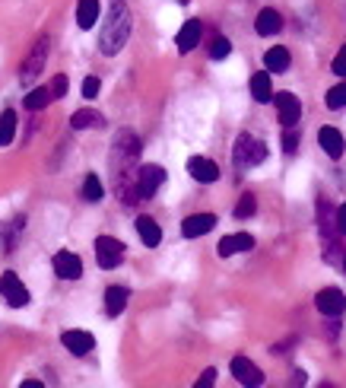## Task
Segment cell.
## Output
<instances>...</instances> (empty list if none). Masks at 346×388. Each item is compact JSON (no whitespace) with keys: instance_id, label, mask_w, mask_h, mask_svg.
Listing matches in <instances>:
<instances>
[{"instance_id":"obj_17","label":"cell","mask_w":346,"mask_h":388,"mask_svg":"<svg viewBox=\"0 0 346 388\" xmlns=\"http://www.w3.org/2000/svg\"><path fill=\"white\" fill-rule=\"evenodd\" d=\"M254 29H258V35H276L283 29V16L276 10H260L258 19H254Z\"/></svg>"},{"instance_id":"obj_39","label":"cell","mask_w":346,"mask_h":388,"mask_svg":"<svg viewBox=\"0 0 346 388\" xmlns=\"http://www.w3.org/2000/svg\"><path fill=\"white\" fill-rule=\"evenodd\" d=\"M178 3H188V0H178Z\"/></svg>"},{"instance_id":"obj_20","label":"cell","mask_w":346,"mask_h":388,"mask_svg":"<svg viewBox=\"0 0 346 388\" xmlns=\"http://www.w3.org/2000/svg\"><path fill=\"white\" fill-rule=\"evenodd\" d=\"M137 232H140L143 246H150V248H156L159 242H162V230H159V223L153 220V216H140V220H137Z\"/></svg>"},{"instance_id":"obj_23","label":"cell","mask_w":346,"mask_h":388,"mask_svg":"<svg viewBox=\"0 0 346 388\" xmlns=\"http://www.w3.org/2000/svg\"><path fill=\"white\" fill-rule=\"evenodd\" d=\"M70 124L77 127V131H86V127H102L105 118L99 115V111H93V109H79V111H73Z\"/></svg>"},{"instance_id":"obj_3","label":"cell","mask_w":346,"mask_h":388,"mask_svg":"<svg viewBox=\"0 0 346 388\" xmlns=\"http://www.w3.org/2000/svg\"><path fill=\"white\" fill-rule=\"evenodd\" d=\"M318 230H321V236H324V246H327V258L334 261V248H337V236H340V230H337V210H334L327 201H318Z\"/></svg>"},{"instance_id":"obj_15","label":"cell","mask_w":346,"mask_h":388,"mask_svg":"<svg viewBox=\"0 0 346 388\" xmlns=\"http://www.w3.org/2000/svg\"><path fill=\"white\" fill-rule=\"evenodd\" d=\"M213 226H216V216L213 214H194L181 223V232L188 239H197V236H204V232H210Z\"/></svg>"},{"instance_id":"obj_16","label":"cell","mask_w":346,"mask_h":388,"mask_svg":"<svg viewBox=\"0 0 346 388\" xmlns=\"http://www.w3.org/2000/svg\"><path fill=\"white\" fill-rule=\"evenodd\" d=\"M321 147H324V153H327L331 159H340L343 156V150H346L343 134H340L337 127H321Z\"/></svg>"},{"instance_id":"obj_25","label":"cell","mask_w":346,"mask_h":388,"mask_svg":"<svg viewBox=\"0 0 346 388\" xmlns=\"http://www.w3.org/2000/svg\"><path fill=\"white\" fill-rule=\"evenodd\" d=\"M13 134H16V115L13 111H3L0 115V147L13 143Z\"/></svg>"},{"instance_id":"obj_22","label":"cell","mask_w":346,"mask_h":388,"mask_svg":"<svg viewBox=\"0 0 346 388\" xmlns=\"http://www.w3.org/2000/svg\"><path fill=\"white\" fill-rule=\"evenodd\" d=\"M251 95L258 99V102H270L273 99V83H270V73L260 71L251 77Z\"/></svg>"},{"instance_id":"obj_36","label":"cell","mask_w":346,"mask_h":388,"mask_svg":"<svg viewBox=\"0 0 346 388\" xmlns=\"http://www.w3.org/2000/svg\"><path fill=\"white\" fill-rule=\"evenodd\" d=\"M337 230H340V236H346V204L337 210Z\"/></svg>"},{"instance_id":"obj_7","label":"cell","mask_w":346,"mask_h":388,"mask_svg":"<svg viewBox=\"0 0 346 388\" xmlns=\"http://www.w3.org/2000/svg\"><path fill=\"white\" fill-rule=\"evenodd\" d=\"M315 306H318V312L337 318V315H343V312H346V296H343V290L327 286V290H321V293L315 296Z\"/></svg>"},{"instance_id":"obj_31","label":"cell","mask_w":346,"mask_h":388,"mask_svg":"<svg viewBox=\"0 0 346 388\" xmlns=\"http://www.w3.org/2000/svg\"><path fill=\"white\" fill-rule=\"evenodd\" d=\"M48 93H51V99H64V93H67V77L57 73V77L48 83Z\"/></svg>"},{"instance_id":"obj_38","label":"cell","mask_w":346,"mask_h":388,"mask_svg":"<svg viewBox=\"0 0 346 388\" xmlns=\"http://www.w3.org/2000/svg\"><path fill=\"white\" fill-rule=\"evenodd\" d=\"M343 268H346V255H343Z\"/></svg>"},{"instance_id":"obj_21","label":"cell","mask_w":346,"mask_h":388,"mask_svg":"<svg viewBox=\"0 0 346 388\" xmlns=\"http://www.w3.org/2000/svg\"><path fill=\"white\" fill-rule=\"evenodd\" d=\"M99 19V0H79L77 3V26L79 29H93Z\"/></svg>"},{"instance_id":"obj_6","label":"cell","mask_w":346,"mask_h":388,"mask_svg":"<svg viewBox=\"0 0 346 388\" xmlns=\"http://www.w3.org/2000/svg\"><path fill=\"white\" fill-rule=\"evenodd\" d=\"M0 293H3V299H7L13 309H23L26 302H29V290H26L23 280L16 277L13 270H7V274L0 277Z\"/></svg>"},{"instance_id":"obj_11","label":"cell","mask_w":346,"mask_h":388,"mask_svg":"<svg viewBox=\"0 0 346 388\" xmlns=\"http://www.w3.org/2000/svg\"><path fill=\"white\" fill-rule=\"evenodd\" d=\"M200 35H204V26H200V19H188V23L181 26L178 39H175V45H178L181 55H188V51H194L197 45H200Z\"/></svg>"},{"instance_id":"obj_4","label":"cell","mask_w":346,"mask_h":388,"mask_svg":"<svg viewBox=\"0 0 346 388\" xmlns=\"http://www.w3.org/2000/svg\"><path fill=\"white\" fill-rule=\"evenodd\" d=\"M162 182H166V169H162V166H140V169H137V175H134L137 198H140V201L153 198Z\"/></svg>"},{"instance_id":"obj_13","label":"cell","mask_w":346,"mask_h":388,"mask_svg":"<svg viewBox=\"0 0 346 388\" xmlns=\"http://www.w3.org/2000/svg\"><path fill=\"white\" fill-rule=\"evenodd\" d=\"M229 366H232V376H236L242 385H260V382H264V373H260L248 357H236Z\"/></svg>"},{"instance_id":"obj_33","label":"cell","mask_w":346,"mask_h":388,"mask_svg":"<svg viewBox=\"0 0 346 388\" xmlns=\"http://www.w3.org/2000/svg\"><path fill=\"white\" fill-rule=\"evenodd\" d=\"M83 95H86V99H95V95H99V77L83 80Z\"/></svg>"},{"instance_id":"obj_9","label":"cell","mask_w":346,"mask_h":388,"mask_svg":"<svg viewBox=\"0 0 346 388\" xmlns=\"http://www.w3.org/2000/svg\"><path fill=\"white\" fill-rule=\"evenodd\" d=\"M273 99H276V115H280V121H283L286 127H292L296 121L302 118V102H299V95L280 93V95H273Z\"/></svg>"},{"instance_id":"obj_8","label":"cell","mask_w":346,"mask_h":388,"mask_svg":"<svg viewBox=\"0 0 346 388\" xmlns=\"http://www.w3.org/2000/svg\"><path fill=\"white\" fill-rule=\"evenodd\" d=\"M45 57H48V39L41 35L35 45H32L29 57L23 61V83H29V80H35L41 73V67H45Z\"/></svg>"},{"instance_id":"obj_28","label":"cell","mask_w":346,"mask_h":388,"mask_svg":"<svg viewBox=\"0 0 346 388\" xmlns=\"http://www.w3.org/2000/svg\"><path fill=\"white\" fill-rule=\"evenodd\" d=\"M229 51H232V45H229L226 35H216V39L210 41V57H213V61H222Z\"/></svg>"},{"instance_id":"obj_18","label":"cell","mask_w":346,"mask_h":388,"mask_svg":"<svg viewBox=\"0 0 346 388\" xmlns=\"http://www.w3.org/2000/svg\"><path fill=\"white\" fill-rule=\"evenodd\" d=\"M248 248H254V239L248 236V232H236V236H226L220 242L222 258H229V255H236V252H248Z\"/></svg>"},{"instance_id":"obj_19","label":"cell","mask_w":346,"mask_h":388,"mask_svg":"<svg viewBox=\"0 0 346 388\" xmlns=\"http://www.w3.org/2000/svg\"><path fill=\"white\" fill-rule=\"evenodd\" d=\"M127 299H131V293H127L124 286H108V290H105V312H108L111 318L121 315L124 306H127Z\"/></svg>"},{"instance_id":"obj_37","label":"cell","mask_w":346,"mask_h":388,"mask_svg":"<svg viewBox=\"0 0 346 388\" xmlns=\"http://www.w3.org/2000/svg\"><path fill=\"white\" fill-rule=\"evenodd\" d=\"M23 388H41V382H39V379H26Z\"/></svg>"},{"instance_id":"obj_12","label":"cell","mask_w":346,"mask_h":388,"mask_svg":"<svg viewBox=\"0 0 346 388\" xmlns=\"http://www.w3.org/2000/svg\"><path fill=\"white\" fill-rule=\"evenodd\" d=\"M55 274L61 280H77L83 274V261L73 252H57L55 255Z\"/></svg>"},{"instance_id":"obj_32","label":"cell","mask_w":346,"mask_h":388,"mask_svg":"<svg viewBox=\"0 0 346 388\" xmlns=\"http://www.w3.org/2000/svg\"><path fill=\"white\" fill-rule=\"evenodd\" d=\"M331 71L337 73V77H346V45L337 51V57H334V64H331Z\"/></svg>"},{"instance_id":"obj_30","label":"cell","mask_w":346,"mask_h":388,"mask_svg":"<svg viewBox=\"0 0 346 388\" xmlns=\"http://www.w3.org/2000/svg\"><path fill=\"white\" fill-rule=\"evenodd\" d=\"M254 210H258V201H254V194H242V201L236 204V216H238V220H244V216H251Z\"/></svg>"},{"instance_id":"obj_26","label":"cell","mask_w":346,"mask_h":388,"mask_svg":"<svg viewBox=\"0 0 346 388\" xmlns=\"http://www.w3.org/2000/svg\"><path fill=\"white\" fill-rule=\"evenodd\" d=\"M48 102H51V93H48V86L32 89V93L26 95V109H29V111H39V109H45Z\"/></svg>"},{"instance_id":"obj_35","label":"cell","mask_w":346,"mask_h":388,"mask_svg":"<svg viewBox=\"0 0 346 388\" xmlns=\"http://www.w3.org/2000/svg\"><path fill=\"white\" fill-rule=\"evenodd\" d=\"M296 143H299V137L286 131V134H283V150H286V153H292V150H296Z\"/></svg>"},{"instance_id":"obj_34","label":"cell","mask_w":346,"mask_h":388,"mask_svg":"<svg viewBox=\"0 0 346 388\" xmlns=\"http://www.w3.org/2000/svg\"><path fill=\"white\" fill-rule=\"evenodd\" d=\"M213 382H216V369H206V373L197 379V388H210Z\"/></svg>"},{"instance_id":"obj_2","label":"cell","mask_w":346,"mask_h":388,"mask_svg":"<svg viewBox=\"0 0 346 388\" xmlns=\"http://www.w3.org/2000/svg\"><path fill=\"white\" fill-rule=\"evenodd\" d=\"M264 159H267V143L251 137V134H238L236 150H232L236 169H254V166H260Z\"/></svg>"},{"instance_id":"obj_10","label":"cell","mask_w":346,"mask_h":388,"mask_svg":"<svg viewBox=\"0 0 346 388\" xmlns=\"http://www.w3.org/2000/svg\"><path fill=\"white\" fill-rule=\"evenodd\" d=\"M188 172H191V178L200 182V185H210V182L220 178V166H216L213 159H206V156H191L188 159Z\"/></svg>"},{"instance_id":"obj_27","label":"cell","mask_w":346,"mask_h":388,"mask_svg":"<svg viewBox=\"0 0 346 388\" xmlns=\"http://www.w3.org/2000/svg\"><path fill=\"white\" fill-rule=\"evenodd\" d=\"M83 198H86L89 204L102 201V182H99V175H86V182H83Z\"/></svg>"},{"instance_id":"obj_24","label":"cell","mask_w":346,"mask_h":388,"mask_svg":"<svg viewBox=\"0 0 346 388\" xmlns=\"http://www.w3.org/2000/svg\"><path fill=\"white\" fill-rule=\"evenodd\" d=\"M264 64H267V71L283 73L286 67H289V51H286L283 45H273V48L267 51V57H264Z\"/></svg>"},{"instance_id":"obj_29","label":"cell","mask_w":346,"mask_h":388,"mask_svg":"<svg viewBox=\"0 0 346 388\" xmlns=\"http://www.w3.org/2000/svg\"><path fill=\"white\" fill-rule=\"evenodd\" d=\"M346 105V83H337V86L331 89V93H327V109H343Z\"/></svg>"},{"instance_id":"obj_1","label":"cell","mask_w":346,"mask_h":388,"mask_svg":"<svg viewBox=\"0 0 346 388\" xmlns=\"http://www.w3.org/2000/svg\"><path fill=\"white\" fill-rule=\"evenodd\" d=\"M127 39H131V10L124 0H115L102 26V35H99V48H102V55H118L127 45Z\"/></svg>"},{"instance_id":"obj_5","label":"cell","mask_w":346,"mask_h":388,"mask_svg":"<svg viewBox=\"0 0 346 388\" xmlns=\"http://www.w3.org/2000/svg\"><path fill=\"white\" fill-rule=\"evenodd\" d=\"M95 261H99V268H105V270L118 268V264L124 261V246L111 236H99L95 239Z\"/></svg>"},{"instance_id":"obj_14","label":"cell","mask_w":346,"mask_h":388,"mask_svg":"<svg viewBox=\"0 0 346 388\" xmlns=\"http://www.w3.org/2000/svg\"><path fill=\"white\" fill-rule=\"evenodd\" d=\"M61 341H64V347L70 350L73 357H86L89 350L95 347V338L89 331H64Z\"/></svg>"}]
</instances>
